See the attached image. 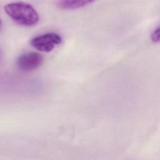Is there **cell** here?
<instances>
[{"label": "cell", "mask_w": 160, "mask_h": 160, "mask_svg": "<svg viewBox=\"0 0 160 160\" xmlns=\"http://www.w3.org/2000/svg\"><path fill=\"white\" fill-rule=\"evenodd\" d=\"M6 14L16 23L23 26H32L39 21V15L34 7L24 2H15L4 6Z\"/></svg>", "instance_id": "obj_1"}, {"label": "cell", "mask_w": 160, "mask_h": 160, "mask_svg": "<svg viewBox=\"0 0 160 160\" xmlns=\"http://www.w3.org/2000/svg\"><path fill=\"white\" fill-rule=\"evenodd\" d=\"M62 42L60 35L54 32H49L37 36L30 41V44L36 50L41 52H51L56 45Z\"/></svg>", "instance_id": "obj_2"}, {"label": "cell", "mask_w": 160, "mask_h": 160, "mask_svg": "<svg viewBox=\"0 0 160 160\" xmlns=\"http://www.w3.org/2000/svg\"><path fill=\"white\" fill-rule=\"evenodd\" d=\"M42 56L35 52L22 54L17 59L18 67L23 71H31L39 68L42 63Z\"/></svg>", "instance_id": "obj_3"}, {"label": "cell", "mask_w": 160, "mask_h": 160, "mask_svg": "<svg viewBox=\"0 0 160 160\" xmlns=\"http://www.w3.org/2000/svg\"><path fill=\"white\" fill-rule=\"evenodd\" d=\"M95 0H58V6L63 9H75L84 7Z\"/></svg>", "instance_id": "obj_4"}, {"label": "cell", "mask_w": 160, "mask_h": 160, "mask_svg": "<svg viewBox=\"0 0 160 160\" xmlns=\"http://www.w3.org/2000/svg\"><path fill=\"white\" fill-rule=\"evenodd\" d=\"M159 36H160V30H159V27L158 26L156 29L154 30V31L151 35V38L152 42H158L159 41Z\"/></svg>", "instance_id": "obj_5"}, {"label": "cell", "mask_w": 160, "mask_h": 160, "mask_svg": "<svg viewBox=\"0 0 160 160\" xmlns=\"http://www.w3.org/2000/svg\"><path fill=\"white\" fill-rule=\"evenodd\" d=\"M1 19H0V29H1Z\"/></svg>", "instance_id": "obj_6"}]
</instances>
